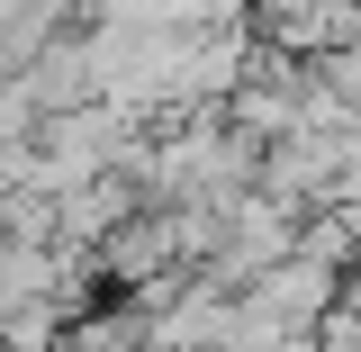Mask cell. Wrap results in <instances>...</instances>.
<instances>
[{"mask_svg":"<svg viewBox=\"0 0 361 352\" xmlns=\"http://www.w3.org/2000/svg\"><path fill=\"white\" fill-rule=\"evenodd\" d=\"M262 37L280 54H325V45L361 37V0H262Z\"/></svg>","mask_w":361,"mask_h":352,"instance_id":"6da1fadb","label":"cell"},{"mask_svg":"<svg viewBox=\"0 0 361 352\" xmlns=\"http://www.w3.org/2000/svg\"><path fill=\"white\" fill-rule=\"evenodd\" d=\"M54 325H63L54 308H18V316H0V334H9V344H45Z\"/></svg>","mask_w":361,"mask_h":352,"instance_id":"7a4b0ae2","label":"cell"},{"mask_svg":"<svg viewBox=\"0 0 361 352\" xmlns=\"http://www.w3.org/2000/svg\"><path fill=\"white\" fill-rule=\"evenodd\" d=\"M235 9H262V0H217V18H235Z\"/></svg>","mask_w":361,"mask_h":352,"instance_id":"3957f363","label":"cell"}]
</instances>
